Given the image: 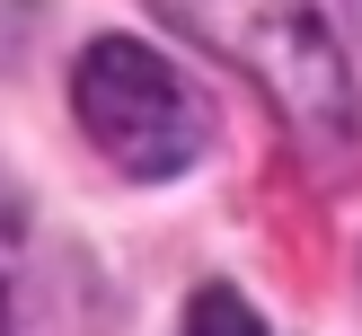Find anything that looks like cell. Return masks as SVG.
<instances>
[{
	"instance_id": "277c9868",
	"label": "cell",
	"mask_w": 362,
	"mask_h": 336,
	"mask_svg": "<svg viewBox=\"0 0 362 336\" xmlns=\"http://www.w3.org/2000/svg\"><path fill=\"white\" fill-rule=\"evenodd\" d=\"M0 336H9V301H0Z\"/></svg>"
},
{
	"instance_id": "7a4b0ae2",
	"label": "cell",
	"mask_w": 362,
	"mask_h": 336,
	"mask_svg": "<svg viewBox=\"0 0 362 336\" xmlns=\"http://www.w3.org/2000/svg\"><path fill=\"white\" fill-rule=\"evenodd\" d=\"M71 106H80V133L115 159L124 177H177L204 159L212 141V106L168 53L133 45V35H98L71 71Z\"/></svg>"
},
{
	"instance_id": "6da1fadb",
	"label": "cell",
	"mask_w": 362,
	"mask_h": 336,
	"mask_svg": "<svg viewBox=\"0 0 362 336\" xmlns=\"http://www.w3.org/2000/svg\"><path fill=\"white\" fill-rule=\"evenodd\" d=\"M151 9L186 45H204L230 71H247L310 159L354 151L362 98H354V62H345V45H336L318 0H151Z\"/></svg>"
},
{
	"instance_id": "3957f363",
	"label": "cell",
	"mask_w": 362,
	"mask_h": 336,
	"mask_svg": "<svg viewBox=\"0 0 362 336\" xmlns=\"http://www.w3.org/2000/svg\"><path fill=\"white\" fill-rule=\"evenodd\" d=\"M177 336H265V318L247 310L230 283H204V292L186 301V318H177Z\"/></svg>"
}]
</instances>
